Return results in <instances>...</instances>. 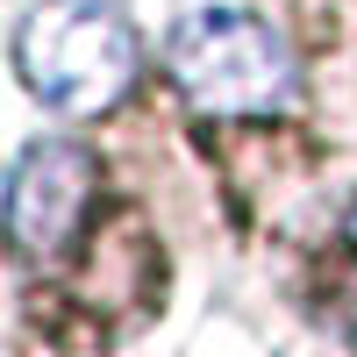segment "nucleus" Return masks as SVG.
Here are the masks:
<instances>
[{
  "mask_svg": "<svg viewBox=\"0 0 357 357\" xmlns=\"http://www.w3.org/2000/svg\"><path fill=\"white\" fill-rule=\"evenodd\" d=\"M15 72L50 114H107L136 79V29L114 0H36L15 29Z\"/></svg>",
  "mask_w": 357,
  "mask_h": 357,
  "instance_id": "1",
  "label": "nucleus"
},
{
  "mask_svg": "<svg viewBox=\"0 0 357 357\" xmlns=\"http://www.w3.org/2000/svg\"><path fill=\"white\" fill-rule=\"evenodd\" d=\"M165 72L200 114H279L293 100V50L250 8H193L165 36Z\"/></svg>",
  "mask_w": 357,
  "mask_h": 357,
  "instance_id": "2",
  "label": "nucleus"
},
{
  "mask_svg": "<svg viewBox=\"0 0 357 357\" xmlns=\"http://www.w3.org/2000/svg\"><path fill=\"white\" fill-rule=\"evenodd\" d=\"M93 200V158L65 136H43L8 165V193H0V229L22 257H57Z\"/></svg>",
  "mask_w": 357,
  "mask_h": 357,
  "instance_id": "3",
  "label": "nucleus"
},
{
  "mask_svg": "<svg viewBox=\"0 0 357 357\" xmlns=\"http://www.w3.org/2000/svg\"><path fill=\"white\" fill-rule=\"evenodd\" d=\"M350 243H357V207H350Z\"/></svg>",
  "mask_w": 357,
  "mask_h": 357,
  "instance_id": "4",
  "label": "nucleus"
}]
</instances>
